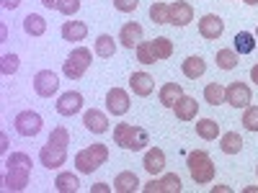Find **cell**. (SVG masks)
Returning a JSON list of instances; mask_svg holds the SVG:
<instances>
[{"label": "cell", "mask_w": 258, "mask_h": 193, "mask_svg": "<svg viewBox=\"0 0 258 193\" xmlns=\"http://www.w3.org/2000/svg\"><path fill=\"white\" fill-rule=\"evenodd\" d=\"M96 54L98 57H103V59H109V57H114L116 54V41H114V36H109V34H101L98 39H96Z\"/></svg>", "instance_id": "obj_28"}, {"label": "cell", "mask_w": 258, "mask_h": 193, "mask_svg": "<svg viewBox=\"0 0 258 193\" xmlns=\"http://www.w3.org/2000/svg\"><path fill=\"white\" fill-rule=\"evenodd\" d=\"M6 165H8V173L3 178V190H24L31 178V165H34L31 157L26 152H11Z\"/></svg>", "instance_id": "obj_1"}, {"label": "cell", "mask_w": 258, "mask_h": 193, "mask_svg": "<svg viewBox=\"0 0 258 193\" xmlns=\"http://www.w3.org/2000/svg\"><path fill=\"white\" fill-rule=\"evenodd\" d=\"M150 18L155 21V24H170V8L160 0H155L153 6H150Z\"/></svg>", "instance_id": "obj_33"}, {"label": "cell", "mask_w": 258, "mask_h": 193, "mask_svg": "<svg viewBox=\"0 0 258 193\" xmlns=\"http://www.w3.org/2000/svg\"><path fill=\"white\" fill-rule=\"evenodd\" d=\"M250 80L258 85V64H253V67H250Z\"/></svg>", "instance_id": "obj_46"}, {"label": "cell", "mask_w": 258, "mask_h": 193, "mask_svg": "<svg viewBox=\"0 0 258 193\" xmlns=\"http://www.w3.org/2000/svg\"><path fill=\"white\" fill-rule=\"evenodd\" d=\"M137 59H140L142 64H155V62H158L153 47H150V41H140V44H137Z\"/></svg>", "instance_id": "obj_34"}, {"label": "cell", "mask_w": 258, "mask_h": 193, "mask_svg": "<svg viewBox=\"0 0 258 193\" xmlns=\"http://www.w3.org/2000/svg\"><path fill=\"white\" fill-rule=\"evenodd\" d=\"M197 134H199L202 139H207V142L217 139V137H220V124L214 121V119H199V121H197Z\"/></svg>", "instance_id": "obj_26"}, {"label": "cell", "mask_w": 258, "mask_h": 193, "mask_svg": "<svg viewBox=\"0 0 258 193\" xmlns=\"http://www.w3.org/2000/svg\"><path fill=\"white\" fill-rule=\"evenodd\" d=\"M142 26L137 24V21H129V24H124L121 26V31H119V41H121V47H126V49H137V44L142 41Z\"/></svg>", "instance_id": "obj_14"}, {"label": "cell", "mask_w": 258, "mask_h": 193, "mask_svg": "<svg viewBox=\"0 0 258 193\" xmlns=\"http://www.w3.org/2000/svg\"><path fill=\"white\" fill-rule=\"evenodd\" d=\"M255 170H258V167H255Z\"/></svg>", "instance_id": "obj_49"}, {"label": "cell", "mask_w": 258, "mask_h": 193, "mask_svg": "<svg viewBox=\"0 0 258 193\" xmlns=\"http://www.w3.org/2000/svg\"><path fill=\"white\" fill-rule=\"evenodd\" d=\"M24 31L29 34V36H41L47 31V21L41 18L39 13H29L26 18H24Z\"/></svg>", "instance_id": "obj_27"}, {"label": "cell", "mask_w": 258, "mask_h": 193, "mask_svg": "<svg viewBox=\"0 0 258 193\" xmlns=\"http://www.w3.org/2000/svg\"><path fill=\"white\" fill-rule=\"evenodd\" d=\"M83 124H85V129H88V132H93V134H103V132H109V119H106V114H103V111H98V109L85 111Z\"/></svg>", "instance_id": "obj_17"}, {"label": "cell", "mask_w": 258, "mask_h": 193, "mask_svg": "<svg viewBox=\"0 0 258 193\" xmlns=\"http://www.w3.org/2000/svg\"><path fill=\"white\" fill-rule=\"evenodd\" d=\"M129 88H132L135 95L147 98L150 93L155 90V80H153V75H147V72H132V77H129Z\"/></svg>", "instance_id": "obj_15"}, {"label": "cell", "mask_w": 258, "mask_h": 193, "mask_svg": "<svg viewBox=\"0 0 258 193\" xmlns=\"http://www.w3.org/2000/svg\"><path fill=\"white\" fill-rule=\"evenodd\" d=\"M80 109H83V95H80L78 90L62 93L59 101H57V114H59V116H75Z\"/></svg>", "instance_id": "obj_12"}, {"label": "cell", "mask_w": 258, "mask_h": 193, "mask_svg": "<svg viewBox=\"0 0 258 193\" xmlns=\"http://www.w3.org/2000/svg\"><path fill=\"white\" fill-rule=\"evenodd\" d=\"M188 173H191V180L199 183V185H207V183L214 180V162L204 149L188 152Z\"/></svg>", "instance_id": "obj_2"}, {"label": "cell", "mask_w": 258, "mask_h": 193, "mask_svg": "<svg viewBox=\"0 0 258 193\" xmlns=\"http://www.w3.org/2000/svg\"><path fill=\"white\" fill-rule=\"evenodd\" d=\"M39 160H41L44 167L57 170V167H62L64 162H68V147H59V144L47 142L44 147H41V152H39Z\"/></svg>", "instance_id": "obj_7"}, {"label": "cell", "mask_w": 258, "mask_h": 193, "mask_svg": "<svg viewBox=\"0 0 258 193\" xmlns=\"http://www.w3.org/2000/svg\"><path fill=\"white\" fill-rule=\"evenodd\" d=\"M204 101L209 103V106H220V103H225V88L220 82H209L207 88H204Z\"/></svg>", "instance_id": "obj_31"}, {"label": "cell", "mask_w": 258, "mask_h": 193, "mask_svg": "<svg viewBox=\"0 0 258 193\" xmlns=\"http://www.w3.org/2000/svg\"><path fill=\"white\" fill-rule=\"evenodd\" d=\"M34 90L39 98H52L59 90V77L52 70H39L34 75Z\"/></svg>", "instance_id": "obj_6"}, {"label": "cell", "mask_w": 258, "mask_h": 193, "mask_svg": "<svg viewBox=\"0 0 258 193\" xmlns=\"http://www.w3.org/2000/svg\"><path fill=\"white\" fill-rule=\"evenodd\" d=\"M57 11H59L62 16H75V13L80 11V0H59Z\"/></svg>", "instance_id": "obj_39"}, {"label": "cell", "mask_w": 258, "mask_h": 193, "mask_svg": "<svg viewBox=\"0 0 258 193\" xmlns=\"http://www.w3.org/2000/svg\"><path fill=\"white\" fill-rule=\"evenodd\" d=\"M0 152H3V155L8 152V134H6V132L0 134Z\"/></svg>", "instance_id": "obj_43"}, {"label": "cell", "mask_w": 258, "mask_h": 193, "mask_svg": "<svg viewBox=\"0 0 258 193\" xmlns=\"http://www.w3.org/2000/svg\"><path fill=\"white\" fill-rule=\"evenodd\" d=\"M183 75L188 77V80H197V77H202L204 72H207V62L202 59V57H186V62H183Z\"/></svg>", "instance_id": "obj_23"}, {"label": "cell", "mask_w": 258, "mask_h": 193, "mask_svg": "<svg viewBox=\"0 0 258 193\" xmlns=\"http://www.w3.org/2000/svg\"><path fill=\"white\" fill-rule=\"evenodd\" d=\"M255 36H258V29H255Z\"/></svg>", "instance_id": "obj_48"}, {"label": "cell", "mask_w": 258, "mask_h": 193, "mask_svg": "<svg viewBox=\"0 0 258 193\" xmlns=\"http://www.w3.org/2000/svg\"><path fill=\"white\" fill-rule=\"evenodd\" d=\"M132 137H135V126L132 124H116L114 129V144H119L121 149L132 147Z\"/></svg>", "instance_id": "obj_25"}, {"label": "cell", "mask_w": 258, "mask_h": 193, "mask_svg": "<svg viewBox=\"0 0 258 193\" xmlns=\"http://www.w3.org/2000/svg\"><path fill=\"white\" fill-rule=\"evenodd\" d=\"M16 70H18V57L16 54H3V59H0V72L13 75Z\"/></svg>", "instance_id": "obj_37"}, {"label": "cell", "mask_w": 258, "mask_h": 193, "mask_svg": "<svg viewBox=\"0 0 258 193\" xmlns=\"http://www.w3.org/2000/svg\"><path fill=\"white\" fill-rule=\"evenodd\" d=\"M150 47H153L158 62H160V59H168L170 54H173V41H170L168 36H158V39H153V41H150Z\"/></svg>", "instance_id": "obj_29"}, {"label": "cell", "mask_w": 258, "mask_h": 193, "mask_svg": "<svg viewBox=\"0 0 258 193\" xmlns=\"http://www.w3.org/2000/svg\"><path fill=\"white\" fill-rule=\"evenodd\" d=\"M91 59H93L91 49H85V47H75V49L70 52L68 62L62 64V72H64V77H70V80L83 77V75H85V70L91 67Z\"/></svg>", "instance_id": "obj_4"}, {"label": "cell", "mask_w": 258, "mask_h": 193, "mask_svg": "<svg viewBox=\"0 0 258 193\" xmlns=\"http://www.w3.org/2000/svg\"><path fill=\"white\" fill-rule=\"evenodd\" d=\"M114 190V185H109V183H96V185H91V193H111Z\"/></svg>", "instance_id": "obj_41"}, {"label": "cell", "mask_w": 258, "mask_h": 193, "mask_svg": "<svg viewBox=\"0 0 258 193\" xmlns=\"http://www.w3.org/2000/svg\"><path fill=\"white\" fill-rule=\"evenodd\" d=\"M137 6H140V0H114V8L119 13H132Z\"/></svg>", "instance_id": "obj_40"}, {"label": "cell", "mask_w": 258, "mask_h": 193, "mask_svg": "<svg viewBox=\"0 0 258 193\" xmlns=\"http://www.w3.org/2000/svg\"><path fill=\"white\" fill-rule=\"evenodd\" d=\"M142 167L147 170L150 175H158V173H163V167H165V152H163L160 147L147 149V152H145V160H142Z\"/></svg>", "instance_id": "obj_18"}, {"label": "cell", "mask_w": 258, "mask_h": 193, "mask_svg": "<svg viewBox=\"0 0 258 193\" xmlns=\"http://www.w3.org/2000/svg\"><path fill=\"white\" fill-rule=\"evenodd\" d=\"M88 36V26L83 21H64L62 24V39L64 41H83Z\"/></svg>", "instance_id": "obj_19"}, {"label": "cell", "mask_w": 258, "mask_h": 193, "mask_svg": "<svg viewBox=\"0 0 258 193\" xmlns=\"http://www.w3.org/2000/svg\"><path fill=\"white\" fill-rule=\"evenodd\" d=\"M13 124H16V132L21 137H36L41 132V126H44V121H41V116L36 111H21Z\"/></svg>", "instance_id": "obj_5"}, {"label": "cell", "mask_w": 258, "mask_h": 193, "mask_svg": "<svg viewBox=\"0 0 258 193\" xmlns=\"http://www.w3.org/2000/svg\"><path fill=\"white\" fill-rule=\"evenodd\" d=\"M250 98H253L250 88H248L245 82H240V80L230 82L227 88H225V101H227L230 106H235V109H248Z\"/></svg>", "instance_id": "obj_8"}, {"label": "cell", "mask_w": 258, "mask_h": 193, "mask_svg": "<svg viewBox=\"0 0 258 193\" xmlns=\"http://www.w3.org/2000/svg\"><path fill=\"white\" fill-rule=\"evenodd\" d=\"M212 193H232V188H230V185H214Z\"/></svg>", "instance_id": "obj_44"}, {"label": "cell", "mask_w": 258, "mask_h": 193, "mask_svg": "<svg viewBox=\"0 0 258 193\" xmlns=\"http://www.w3.org/2000/svg\"><path fill=\"white\" fill-rule=\"evenodd\" d=\"M199 34L209 41H217L222 34H225V21L217 16V13H207L202 21H199Z\"/></svg>", "instance_id": "obj_9"}, {"label": "cell", "mask_w": 258, "mask_h": 193, "mask_svg": "<svg viewBox=\"0 0 258 193\" xmlns=\"http://www.w3.org/2000/svg\"><path fill=\"white\" fill-rule=\"evenodd\" d=\"M173 111H176V119L194 121L197 114H199V103H197V98H191V95H181L176 101V106H173Z\"/></svg>", "instance_id": "obj_16"}, {"label": "cell", "mask_w": 258, "mask_h": 193, "mask_svg": "<svg viewBox=\"0 0 258 193\" xmlns=\"http://www.w3.org/2000/svg\"><path fill=\"white\" fill-rule=\"evenodd\" d=\"M243 126L248 132H258V106H248L243 114Z\"/></svg>", "instance_id": "obj_35"}, {"label": "cell", "mask_w": 258, "mask_h": 193, "mask_svg": "<svg viewBox=\"0 0 258 193\" xmlns=\"http://www.w3.org/2000/svg\"><path fill=\"white\" fill-rule=\"evenodd\" d=\"M183 95V88H181V82H165L163 88H160V103L165 106V109H173L176 101Z\"/></svg>", "instance_id": "obj_20"}, {"label": "cell", "mask_w": 258, "mask_h": 193, "mask_svg": "<svg viewBox=\"0 0 258 193\" xmlns=\"http://www.w3.org/2000/svg\"><path fill=\"white\" fill-rule=\"evenodd\" d=\"M245 6H258V0H243Z\"/></svg>", "instance_id": "obj_47"}, {"label": "cell", "mask_w": 258, "mask_h": 193, "mask_svg": "<svg viewBox=\"0 0 258 193\" xmlns=\"http://www.w3.org/2000/svg\"><path fill=\"white\" fill-rule=\"evenodd\" d=\"M41 6H44V8H57L59 0H41Z\"/></svg>", "instance_id": "obj_45"}, {"label": "cell", "mask_w": 258, "mask_h": 193, "mask_svg": "<svg viewBox=\"0 0 258 193\" xmlns=\"http://www.w3.org/2000/svg\"><path fill=\"white\" fill-rule=\"evenodd\" d=\"M78 185H80V180H78V175H73V173H59L57 180H54V188H57L59 193H75Z\"/></svg>", "instance_id": "obj_30"}, {"label": "cell", "mask_w": 258, "mask_h": 193, "mask_svg": "<svg viewBox=\"0 0 258 193\" xmlns=\"http://www.w3.org/2000/svg\"><path fill=\"white\" fill-rule=\"evenodd\" d=\"M106 160H109V147L106 144H91L80 149V152L75 155V167L80 170V173H93V170H98L101 165H106Z\"/></svg>", "instance_id": "obj_3"}, {"label": "cell", "mask_w": 258, "mask_h": 193, "mask_svg": "<svg viewBox=\"0 0 258 193\" xmlns=\"http://www.w3.org/2000/svg\"><path fill=\"white\" fill-rule=\"evenodd\" d=\"M217 67L220 70H235L238 67V52L235 49H220L217 52Z\"/></svg>", "instance_id": "obj_32"}, {"label": "cell", "mask_w": 258, "mask_h": 193, "mask_svg": "<svg viewBox=\"0 0 258 193\" xmlns=\"http://www.w3.org/2000/svg\"><path fill=\"white\" fill-rule=\"evenodd\" d=\"M168 8H170V24L173 26H188L194 21V8L186 0H176V3H170Z\"/></svg>", "instance_id": "obj_13"}, {"label": "cell", "mask_w": 258, "mask_h": 193, "mask_svg": "<svg viewBox=\"0 0 258 193\" xmlns=\"http://www.w3.org/2000/svg\"><path fill=\"white\" fill-rule=\"evenodd\" d=\"M255 34H250V31H238L235 34V52L238 54H253V49H255Z\"/></svg>", "instance_id": "obj_24"}, {"label": "cell", "mask_w": 258, "mask_h": 193, "mask_svg": "<svg viewBox=\"0 0 258 193\" xmlns=\"http://www.w3.org/2000/svg\"><path fill=\"white\" fill-rule=\"evenodd\" d=\"M49 142H52V144H59V147H68V144H70V134H68V129H64V126L52 129Z\"/></svg>", "instance_id": "obj_36"}, {"label": "cell", "mask_w": 258, "mask_h": 193, "mask_svg": "<svg viewBox=\"0 0 258 193\" xmlns=\"http://www.w3.org/2000/svg\"><path fill=\"white\" fill-rule=\"evenodd\" d=\"M106 109H109V114H114V116H124L129 111V95H126V90L111 88L109 93H106Z\"/></svg>", "instance_id": "obj_11"}, {"label": "cell", "mask_w": 258, "mask_h": 193, "mask_svg": "<svg viewBox=\"0 0 258 193\" xmlns=\"http://www.w3.org/2000/svg\"><path fill=\"white\" fill-rule=\"evenodd\" d=\"M0 3H3L6 11H16V8L21 6V0H0Z\"/></svg>", "instance_id": "obj_42"}, {"label": "cell", "mask_w": 258, "mask_h": 193, "mask_svg": "<svg viewBox=\"0 0 258 193\" xmlns=\"http://www.w3.org/2000/svg\"><path fill=\"white\" fill-rule=\"evenodd\" d=\"M147 142H150V134L145 132L142 126H135V137H132V147H129V149H135V152H137V149H145Z\"/></svg>", "instance_id": "obj_38"}, {"label": "cell", "mask_w": 258, "mask_h": 193, "mask_svg": "<svg viewBox=\"0 0 258 193\" xmlns=\"http://www.w3.org/2000/svg\"><path fill=\"white\" fill-rule=\"evenodd\" d=\"M142 190H145V193H178V190H181V178H178L176 173H168V175L160 178V180L153 178L150 183H145Z\"/></svg>", "instance_id": "obj_10"}, {"label": "cell", "mask_w": 258, "mask_h": 193, "mask_svg": "<svg viewBox=\"0 0 258 193\" xmlns=\"http://www.w3.org/2000/svg\"><path fill=\"white\" fill-rule=\"evenodd\" d=\"M220 149L225 155H238L243 149V137L238 132H225L222 139H220Z\"/></svg>", "instance_id": "obj_22"}, {"label": "cell", "mask_w": 258, "mask_h": 193, "mask_svg": "<svg viewBox=\"0 0 258 193\" xmlns=\"http://www.w3.org/2000/svg\"><path fill=\"white\" fill-rule=\"evenodd\" d=\"M140 188V180L135 173H129V170H124V173H119L114 178V190L116 193H135Z\"/></svg>", "instance_id": "obj_21"}]
</instances>
